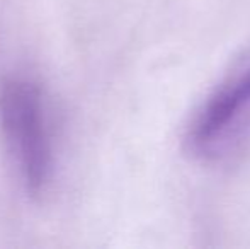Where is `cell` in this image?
Listing matches in <instances>:
<instances>
[{
    "label": "cell",
    "instance_id": "1",
    "mask_svg": "<svg viewBox=\"0 0 250 249\" xmlns=\"http://www.w3.org/2000/svg\"><path fill=\"white\" fill-rule=\"evenodd\" d=\"M250 142V62L230 72L204 97L184 135L189 156L220 164Z\"/></svg>",
    "mask_w": 250,
    "mask_h": 249
},
{
    "label": "cell",
    "instance_id": "2",
    "mask_svg": "<svg viewBox=\"0 0 250 249\" xmlns=\"http://www.w3.org/2000/svg\"><path fill=\"white\" fill-rule=\"evenodd\" d=\"M0 125L27 191L40 195L53 174V138L43 94L24 79L0 89Z\"/></svg>",
    "mask_w": 250,
    "mask_h": 249
}]
</instances>
